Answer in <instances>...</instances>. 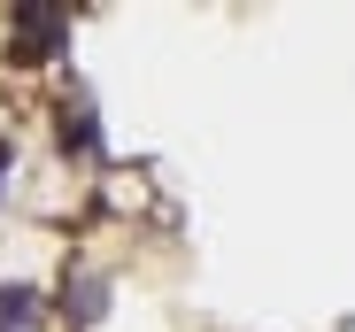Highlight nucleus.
Instances as JSON below:
<instances>
[{
    "label": "nucleus",
    "mask_w": 355,
    "mask_h": 332,
    "mask_svg": "<svg viewBox=\"0 0 355 332\" xmlns=\"http://www.w3.org/2000/svg\"><path fill=\"white\" fill-rule=\"evenodd\" d=\"M62 39H70V16H54V8H16V16H8V62L31 70V62H46V54H62Z\"/></svg>",
    "instance_id": "nucleus-1"
},
{
    "label": "nucleus",
    "mask_w": 355,
    "mask_h": 332,
    "mask_svg": "<svg viewBox=\"0 0 355 332\" xmlns=\"http://www.w3.org/2000/svg\"><path fill=\"white\" fill-rule=\"evenodd\" d=\"M54 147H62V155H101V116H93V101L85 93H70L62 108H54Z\"/></svg>",
    "instance_id": "nucleus-2"
},
{
    "label": "nucleus",
    "mask_w": 355,
    "mask_h": 332,
    "mask_svg": "<svg viewBox=\"0 0 355 332\" xmlns=\"http://www.w3.org/2000/svg\"><path fill=\"white\" fill-rule=\"evenodd\" d=\"M62 317L85 332V324H101L108 317V279H62Z\"/></svg>",
    "instance_id": "nucleus-3"
},
{
    "label": "nucleus",
    "mask_w": 355,
    "mask_h": 332,
    "mask_svg": "<svg viewBox=\"0 0 355 332\" xmlns=\"http://www.w3.org/2000/svg\"><path fill=\"white\" fill-rule=\"evenodd\" d=\"M24 324H39V294L31 286H0V332H24Z\"/></svg>",
    "instance_id": "nucleus-4"
},
{
    "label": "nucleus",
    "mask_w": 355,
    "mask_h": 332,
    "mask_svg": "<svg viewBox=\"0 0 355 332\" xmlns=\"http://www.w3.org/2000/svg\"><path fill=\"white\" fill-rule=\"evenodd\" d=\"M8 171H16V147H0V201H8Z\"/></svg>",
    "instance_id": "nucleus-5"
}]
</instances>
